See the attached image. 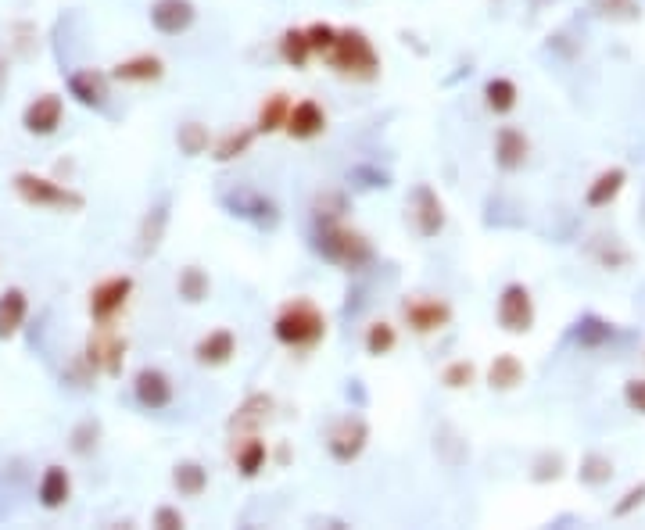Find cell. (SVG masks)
<instances>
[{"label": "cell", "instance_id": "1", "mask_svg": "<svg viewBox=\"0 0 645 530\" xmlns=\"http://www.w3.org/2000/svg\"><path fill=\"white\" fill-rule=\"evenodd\" d=\"M273 334L287 348H316L327 337V319H323V312L312 301L298 298L280 308V316L273 323Z\"/></svg>", "mask_w": 645, "mask_h": 530}, {"label": "cell", "instance_id": "2", "mask_svg": "<svg viewBox=\"0 0 645 530\" xmlns=\"http://www.w3.org/2000/svg\"><path fill=\"white\" fill-rule=\"evenodd\" d=\"M330 69H337L341 76H355V79H373L380 69V54L373 51L370 36L362 29H341L334 40V47L327 51Z\"/></svg>", "mask_w": 645, "mask_h": 530}, {"label": "cell", "instance_id": "3", "mask_svg": "<svg viewBox=\"0 0 645 530\" xmlns=\"http://www.w3.org/2000/svg\"><path fill=\"white\" fill-rule=\"evenodd\" d=\"M316 251L327 262L341 265V269H362L373 258L370 240L355 230H344L337 223H323V230L316 233Z\"/></svg>", "mask_w": 645, "mask_h": 530}, {"label": "cell", "instance_id": "4", "mask_svg": "<svg viewBox=\"0 0 645 530\" xmlns=\"http://www.w3.org/2000/svg\"><path fill=\"white\" fill-rule=\"evenodd\" d=\"M15 190L26 205L36 208H58V212H79L86 205L79 190L61 187V183L47 180V176H36V172H18L15 176Z\"/></svg>", "mask_w": 645, "mask_h": 530}, {"label": "cell", "instance_id": "5", "mask_svg": "<svg viewBox=\"0 0 645 530\" xmlns=\"http://www.w3.org/2000/svg\"><path fill=\"white\" fill-rule=\"evenodd\" d=\"M366 441H370V427H366V419H359V416L337 419L334 430L327 434L330 455H334V462H341V466L359 459V455L366 452Z\"/></svg>", "mask_w": 645, "mask_h": 530}, {"label": "cell", "instance_id": "6", "mask_svg": "<svg viewBox=\"0 0 645 530\" xmlns=\"http://www.w3.org/2000/svg\"><path fill=\"white\" fill-rule=\"evenodd\" d=\"M499 326L506 334H527L534 326V298L524 283H509L499 298Z\"/></svg>", "mask_w": 645, "mask_h": 530}, {"label": "cell", "instance_id": "7", "mask_svg": "<svg viewBox=\"0 0 645 530\" xmlns=\"http://www.w3.org/2000/svg\"><path fill=\"white\" fill-rule=\"evenodd\" d=\"M108 326L112 323H101V334L90 337V344H86V362H90L94 373L101 369L108 377H119L122 359H126V341H122L119 334H112Z\"/></svg>", "mask_w": 645, "mask_h": 530}, {"label": "cell", "instance_id": "8", "mask_svg": "<svg viewBox=\"0 0 645 530\" xmlns=\"http://www.w3.org/2000/svg\"><path fill=\"white\" fill-rule=\"evenodd\" d=\"M129 294H133V280L129 276H112V280L97 283L94 291H90V316L97 323H112L122 308H126Z\"/></svg>", "mask_w": 645, "mask_h": 530}, {"label": "cell", "instance_id": "9", "mask_svg": "<svg viewBox=\"0 0 645 530\" xmlns=\"http://www.w3.org/2000/svg\"><path fill=\"white\" fill-rule=\"evenodd\" d=\"M198 18V8L190 0H155L151 4V26L158 29L162 36H180L194 26Z\"/></svg>", "mask_w": 645, "mask_h": 530}, {"label": "cell", "instance_id": "10", "mask_svg": "<svg viewBox=\"0 0 645 530\" xmlns=\"http://www.w3.org/2000/svg\"><path fill=\"white\" fill-rule=\"evenodd\" d=\"M413 219H416V233L427 240L438 237V233L445 230V205H441V197L434 194L427 183L416 187V194H413Z\"/></svg>", "mask_w": 645, "mask_h": 530}, {"label": "cell", "instance_id": "11", "mask_svg": "<svg viewBox=\"0 0 645 530\" xmlns=\"http://www.w3.org/2000/svg\"><path fill=\"white\" fill-rule=\"evenodd\" d=\"M133 391H137V402L144 405V409H151V412L169 409V405H172V380L165 377L162 369H151V366L140 369Z\"/></svg>", "mask_w": 645, "mask_h": 530}, {"label": "cell", "instance_id": "12", "mask_svg": "<svg viewBox=\"0 0 645 530\" xmlns=\"http://www.w3.org/2000/svg\"><path fill=\"white\" fill-rule=\"evenodd\" d=\"M323 129H327V112H323L316 101L291 104V115H287V126H284L287 137H294V140H316Z\"/></svg>", "mask_w": 645, "mask_h": 530}, {"label": "cell", "instance_id": "13", "mask_svg": "<svg viewBox=\"0 0 645 530\" xmlns=\"http://www.w3.org/2000/svg\"><path fill=\"white\" fill-rule=\"evenodd\" d=\"M61 112H65L61 97L58 94H43L26 108V115H22V126H26L29 133H36V137H51L54 129L61 126Z\"/></svg>", "mask_w": 645, "mask_h": 530}, {"label": "cell", "instance_id": "14", "mask_svg": "<svg viewBox=\"0 0 645 530\" xmlns=\"http://www.w3.org/2000/svg\"><path fill=\"white\" fill-rule=\"evenodd\" d=\"M527 154H531V140L524 137V129L502 126L499 133H495V162H499V169H506V172L524 169Z\"/></svg>", "mask_w": 645, "mask_h": 530}, {"label": "cell", "instance_id": "15", "mask_svg": "<svg viewBox=\"0 0 645 530\" xmlns=\"http://www.w3.org/2000/svg\"><path fill=\"white\" fill-rule=\"evenodd\" d=\"M452 308L445 301H405V323L413 326L416 334H434L441 326H448Z\"/></svg>", "mask_w": 645, "mask_h": 530}, {"label": "cell", "instance_id": "16", "mask_svg": "<svg viewBox=\"0 0 645 530\" xmlns=\"http://www.w3.org/2000/svg\"><path fill=\"white\" fill-rule=\"evenodd\" d=\"M269 412H273V398L269 394H248L241 402V409L230 416V430L233 434H255L269 419Z\"/></svg>", "mask_w": 645, "mask_h": 530}, {"label": "cell", "instance_id": "17", "mask_svg": "<svg viewBox=\"0 0 645 530\" xmlns=\"http://www.w3.org/2000/svg\"><path fill=\"white\" fill-rule=\"evenodd\" d=\"M69 94L79 104H86V108H104V101H108V79L94 69H79L69 76Z\"/></svg>", "mask_w": 645, "mask_h": 530}, {"label": "cell", "instance_id": "18", "mask_svg": "<svg viewBox=\"0 0 645 530\" xmlns=\"http://www.w3.org/2000/svg\"><path fill=\"white\" fill-rule=\"evenodd\" d=\"M112 76L119 83H158L165 76V61L155 58V54H137V58L119 61L112 69Z\"/></svg>", "mask_w": 645, "mask_h": 530}, {"label": "cell", "instance_id": "19", "mask_svg": "<svg viewBox=\"0 0 645 530\" xmlns=\"http://www.w3.org/2000/svg\"><path fill=\"white\" fill-rule=\"evenodd\" d=\"M624 183H628V172L620 169V165H613V169H602L599 176L588 183L585 205L588 208H606L610 201H617V194L624 190Z\"/></svg>", "mask_w": 645, "mask_h": 530}, {"label": "cell", "instance_id": "20", "mask_svg": "<svg viewBox=\"0 0 645 530\" xmlns=\"http://www.w3.org/2000/svg\"><path fill=\"white\" fill-rule=\"evenodd\" d=\"M40 505L43 509H61V505L72 498V477L69 470H61V466H47L40 477Z\"/></svg>", "mask_w": 645, "mask_h": 530}, {"label": "cell", "instance_id": "21", "mask_svg": "<svg viewBox=\"0 0 645 530\" xmlns=\"http://www.w3.org/2000/svg\"><path fill=\"white\" fill-rule=\"evenodd\" d=\"M233 351H237V337L230 330H212V334L198 341L194 355H198L201 366H226L233 359Z\"/></svg>", "mask_w": 645, "mask_h": 530}, {"label": "cell", "instance_id": "22", "mask_svg": "<svg viewBox=\"0 0 645 530\" xmlns=\"http://www.w3.org/2000/svg\"><path fill=\"white\" fill-rule=\"evenodd\" d=\"M226 205L233 208V215L255 219L258 226H273L276 223V205H273V201H266L262 194H251V190H241V194L226 197Z\"/></svg>", "mask_w": 645, "mask_h": 530}, {"label": "cell", "instance_id": "23", "mask_svg": "<svg viewBox=\"0 0 645 530\" xmlns=\"http://www.w3.org/2000/svg\"><path fill=\"white\" fill-rule=\"evenodd\" d=\"M26 312H29L26 294L18 291V287L4 291V298H0V341H8V337H15L18 330H22Z\"/></svg>", "mask_w": 645, "mask_h": 530}, {"label": "cell", "instance_id": "24", "mask_svg": "<svg viewBox=\"0 0 645 530\" xmlns=\"http://www.w3.org/2000/svg\"><path fill=\"white\" fill-rule=\"evenodd\" d=\"M488 384L491 391H513V387L524 384V362L516 359V355H495V362H491L488 369Z\"/></svg>", "mask_w": 645, "mask_h": 530}, {"label": "cell", "instance_id": "25", "mask_svg": "<svg viewBox=\"0 0 645 530\" xmlns=\"http://www.w3.org/2000/svg\"><path fill=\"white\" fill-rule=\"evenodd\" d=\"M172 484H176L180 495L198 498V495H205V488H208V470L201 462H180V466L172 470Z\"/></svg>", "mask_w": 645, "mask_h": 530}, {"label": "cell", "instance_id": "26", "mask_svg": "<svg viewBox=\"0 0 645 530\" xmlns=\"http://www.w3.org/2000/svg\"><path fill=\"white\" fill-rule=\"evenodd\" d=\"M516 97H520V90H516V83H513V79H506V76L488 79V86H484V101H488V108L495 115H509V112H513Z\"/></svg>", "mask_w": 645, "mask_h": 530}, {"label": "cell", "instance_id": "27", "mask_svg": "<svg viewBox=\"0 0 645 530\" xmlns=\"http://www.w3.org/2000/svg\"><path fill=\"white\" fill-rule=\"evenodd\" d=\"M287 115H291V97L273 94L266 104H262V112H258L255 133H280V129L287 126Z\"/></svg>", "mask_w": 645, "mask_h": 530}, {"label": "cell", "instance_id": "28", "mask_svg": "<svg viewBox=\"0 0 645 530\" xmlns=\"http://www.w3.org/2000/svg\"><path fill=\"white\" fill-rule=\"evenodd\" d=\"M165 223H169V205H158L155 212L147 215L144 219V226H140V244H137V251L140 255H151V251H158V244H162V237H165Z\"/></svg>", "mask_w": 645, "mask_h": 530}, {"label": "cell", "instance_id": "29", "mask_svg": "<svg viewBox=\"0 0 645 530\" xmlns=\"http://www.w3.org/2000/svg\"><path fill=\"white\" fill-rule=\"evenodd\" d=\"M280 58H284L291 69H305V65H309L312 47H309L305 29H287V33L280 36Z\"/></svg>", "mask_w": 645, "mask_h": 530}, {"label": "cell", "instance_id": "30", "mask_svg": "<svg viewBox=\"0 0 645 530\" xmlns=\"http://www.w3.org/2000/svg\"><path fill=\"white\" fill-rule=\"evenodd\" d=\"M176 291H180L183 301H190V305H198V301L208 298V291H212V283H208L205 269H198V265H187L180 273V280H176Z\"/></svg>", "mask_w": 645, "mask_h": 530}, {"label": "cell", "instance_id": "31", "mask_svg": "<svg viewBox=\"0 0 645 530\" xmlns=\"http://www.w3.org/2000/svg\"><path fill=\"white\" fill-rule=\"evenodd\" d=\"M266 441H258V437H248L241 448H237V470L244 473V477H258V473L266 470Z\"/></svg>", "mask_w": 645, "mask_h": 530}, {"label": "cell", "instance_id": "32", "mask_svg": "<svg viewBox=\"0 0 645 530\" xmlns=\"http://www.w3.org/2000/svg\"><path fill=\"white\" fill-rule=\"evenodd\" d=\"M251 140H255V129H230L219 144H215L212 158L215 162H233V158H241V154H248Z\"/></svg>", "mask_w": 645, "mask_h": 530}, {"label": "cell", "instance_id": "33", "mask_svg": "<svg viewBox=\"0 0 645 530\" xmlns=\"http://www.w3.org/2000/svg\"><path fill=\"white\" fill-rule=\"evenodd\" d=\"M577 477H581V484H588V488H602V484H610V477H613L610 455H599V452L585 455V459H581V470H577Z\"/></svg>", "mask_w": 645, "mask_h": 530}, {"label": "cell", "instance_id": "34", "mask_svg": "<svg viewBox=\"0 0 645 530\" xmlns=\"http://www.w3.org/2000/svg\"><path fill=\"white\" fill-rule=\"evenodd\" d=\"M610 337H613V326L599 316H585L577 323V344H581V348H602Z\"/></svg>", "mask_w": 645, "mask_h": 530}, {"label": "cell", "instance_id": "35", "mask_svg": "<svg viewBox=\"0 0 645 530\" xmlns=\"http://www.w3.org/2000/svg\"><path fill=\"white\" fill-rule=\"evenodd\" d=\"M176 144L187 158H198V154L208 151V126L201 122H183L180 133H176Z\"/></svg>", "mask_w": 645, "mask_h": 530}, {"label": "cell", "instance_id": "36", "mask_svg": "<svg viewBox=\"0 0 645 530\" xmlns=\"http://www.w3.org/2000/svg\"><path fill=\"white\" fill-rule=\"evenodd\" d=\"M398 344V334L391 323H373L370 330H366V355H387V351H395Z\"/></svg>", "mask_w": 645, "mask_h": 530}, {"label": "cell", "instance_id": "37", "mask_svg": "<svg viewBox=\"0 0 645 530\" xmlns=\"http://www.w3.org/2000/svg\"><path fill=\"white\" fill-rule=\"evenodd\" d=\"M592 4L602 18H613V22H635L642 15L635 0H592Z\"/></svg>", "mask_w": 645, "mask_h": 530}, {"label": "cell", "instance_id": "38", "mask_svg": "<svg viewBox=\"0 0 645 530\" xmlns=\"http://www.w3.org/2000/svg\"><path fill=\"white\" fill-rule=\"evenodd\" d=\"M348 212V201H344V194H323V197H316V219L319 223H337L341 215Z\"/></svg>", "mask_w": 645, "mask_h": 530}, {"label": "cell", "instance_id": "39", "mask_svg": "<svg viewBox=\"0 0 645 530\" xmlns=\"http://www.w3.org/2000/svg\"><path fill=\"white\" fill-rule=\"evenodd\" d=\"M473 377H477V369H473V362H452V366H445V373H441V384L452 387V391H463V387L473 384Z\"/></svg>", "mask_w": 645, "mask_h": 530}, {"label": "cell", "instance_id": "40", "mask_svg": "<svg viewBox=\"0 0 645 530\" xmlns=\"http://www.w3.org/2000/svg\"><path fill=\"white\" fill-rule=\"evenodd\" d=\"M305 36H309L312 54H327L330 47H334V40H337V29L327 26V22H316V26L305 29Z\"/></svg>", "mask_w": 645, "mask_h": 530}, {"label": "cell", "instance_id": "41", "mask_svg": "<svg viewBox=\"0 0 645 530\" xmlns=\"http://www.w3.org/2000/svg\"><path fill=\"white\" fill-rule=\"evenodd\" d=\"M97 434H101V427H97L94 419H86V423H79V427L72 430V452L86 455L90 448L97 445Z\"/></svg>", "mask_w": 645, "mask_h": 530}, {"label": "cell", "instance_id": "42", "mask_svg": "<svg viewBox=\"0 0 645 530\" xmlns=\"http://www.w3.org/2000/svg\"><path fill=\"white\" fill-rule=\"evenodd\" d=\"M559 477H563V455H542V459L534 462L531 480L545 484V480H559Z\"/></svg>", "mask_w": 645, "mask_h": 530}, {"label": "cell", "instance_id": "43", "mask_svg": "<svg viewBox=\"0 0 645 530\" xmlns=\"http://www.w3.org/2000/svg\"><path fill=\"white\" fill-rule=\"evenodd\" d=\"M638 505H645V480H642V484H635V488L624 491V498L613 505V516H617V520H624V516L635 513Z\"/></svg>", "mask_w": 645, "mask_h": 530}, {"label": "cell", "instance_id": "44", "mask_svg": "<svg viewBox=\"0 0 645 530\" xmlns=\"http://www.w3.org/2000/svg\"><path fill=\"white\" fill-rule=\"evenodd\" d=\"M624 402H628V409H631V412H638V416H645V377L628 380V384H624Z\"/></svg>", "mask_w": 645, "mask_h": 530}, {"label": "cell", "instance_id": "45", "mask_svg": "<svg viewBox=\"0 0 645 530\" xmlns=\"http://www.w3.org/2000/svg\"><path fill=\"white\" fill-rule=\"evenodd\" d=\"M183 513L180 509H172V505H162V509H158L155 513V527H162V530H180L183 527Z\"/></svg>", "mask_w": 645, "mask_h": 530}, {"label": "cell", "instance_id": "46", "mask_svg": "<svg viewBox=\"0 0 645 530\" xmlns=\"http://www.w3.org/2000/svg\"><path fill=\"white\" fill-rule=\"evenodd\" d=\"M0 76H4V69H0Z\"/></svg>", "mask_w": 645, "mask_h": 530}]
</instances>
